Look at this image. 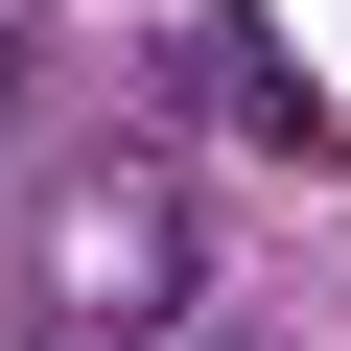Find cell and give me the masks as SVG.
Masks as SVG:
<instances>
[{
	"instance_id": "6da1fadb",
	"label": "cell",
	"mask_w": 351,
	"mask_h": 351,
	"mask_svg": "<svg viewBox=\"0 0 351 351\" xmlns=\"http://www.w3.org/2000/svg\"><path fill=\"white\" fill-rule=\"evenodd\" d=\"M164 71H188V94H211L234 141H281V164H328V94H304V71L258 47V0H188V24H164Z\"/></svg>"
},
{
	"instance_id": "7a4b0ae2",
	"label": "cell",
	"mask_w": 351,
	"mask_h": 351,
	"mask_svg": "<svg viewBox=\"0 0 351 351\" xmlns=\"http://www.w3.org/2000/svg\"><path fill=\"white\" fill-rule=\"evenodd\" d=\"M47 281H71V304H164V281H188V234L117 188V211H71V234H47Z\"/></svg>"
},
{
	"instance_id": "3957f363",
	"label": "cell",
	"mask_w": 351,
	"mask_h": 351,
	"mask_svg": "<svg viewBox=\"0 0 351 351\" xmlns=\"http://www.w3.org/2000/svg\"><path fill=\"white\" fill-rule=\"evenodd\" d=\"M0 94H24V47H0Z\"/></svg>"
}]
</instances>
